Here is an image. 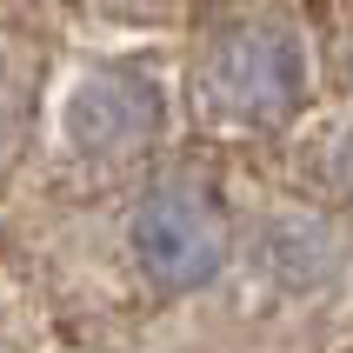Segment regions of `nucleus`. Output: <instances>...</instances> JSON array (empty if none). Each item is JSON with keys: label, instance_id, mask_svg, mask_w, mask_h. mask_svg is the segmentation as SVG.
<instances>
[{"label": "nucleus", "instance_id": "obj_3", "mask_svg": "<svg viewBox=\"0 0 353 353\" xmlns=\"http://www.w3.org/2000/svg\"><path fill=\"white\" fill-rule=\"evenodd\" d=\"M160 120H167V94L140 67H94L60 100V140L87 160L140 154L160 134Z\"/></svg>", "mask_w": 353, "mask_h": 353}, {"label": "nucleus", "instance_id": "obj_2", "mask_svg": "<svg viewBox=\"0 0 353 353\" xmlns=\"http://www.w3.org/2000/svg\"><path fill=\"white\" fill-rule=\"evenodd\" d=\"M127 247H134V267L160 294H200V287H214L227 274L234 234H227V214H220L214 187L174 174V180H154L140 194Z\"/></svg>", "mask_w": 353, "mask_h": 353}, {"label": "nucleus", "instance_id": "obj_1", "mask_svg": "<svg viewBox=\"0 0 353 353\" xmlns=\"http://www.w3.org/2000/svg\"><path fill=\"white\" fill-rule=\"evenodd\" d=\"M194 107L214 127H287L307 107V47L280 20H227L194 60Z\"/></svg>", "mask_w": 353, "mask_h": 353}, {"label": "nucleus", "instance_id": "obj_5", "mask_svg": "<svg viewBox=\"0 0 353 353\" xmlns=\"http://www.w3.org/2000/svg\"><path fill=\"white\" fill-rule=\"evenodd\" d=\"M334 174H340V187H347V200H353V134L340 140V160H334Z\"/></svg>", "mask_w": 353, "mask_h": 353}, {"label": "nucleus", "instance_id": "obj_4", "mask_svg": "<svg viewBox=\"0 0 353 353\" xmlns=\"http://www.w3.org/2000/svg\"><path fill=\"white\" fill-rule=\"evenodd\" d=\"M340 260H347V240L320 214H267L247 240V267L280 294H320L340 274Z\"/></svg>", "mask_w": 353, "mask_h": 353}]
</instances>
